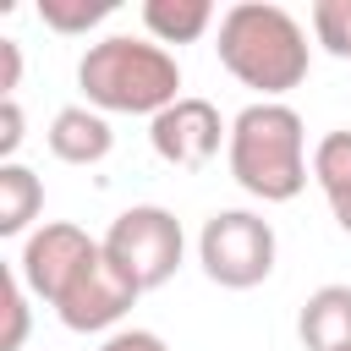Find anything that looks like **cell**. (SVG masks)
Masks as SVG:
<instances>
[{
  "mask_svg": "<svg viewBox=\"0 0 351 351\" xmlns=\"http://www.w3.org/2000/svg\"><path fill=\"white\" fill-rule=\"evenodd\" d=\"M110 11H115V0H38L44 27H55V33H88Z\"/></svg>",
  "mask_w": 351,
  "mask_h": 351,
  "instance_id": "14",
  "label": "cell"
},
{
  "mask_svg": "<svg viewBox=\"0 0 351 351\" xmlns=\"http://www.w3.org/2000/svg\"><path fill=\"white\" fill-rule=\"evenodd\" d=\"M296 335L307 351H346L351 346V285H318L302 302Z\"/></svg>",
  "mask_w": 351,
  "mask_h": 351,
  "instance_id": "10",
  "label": "cell"
},
{
  "mask_svg": "<svg viewBox=\"0 0 351 351\" xmlns=\"http://www.w3.org/2000/svg\"><path fill=\"white\" fill-rule=\"evenodd\" d=\"M214 49H219V66L241 88H258L263 99H280V93L302 88L307 66H313L302 22L285 5H269V0H236L219 16Z\"/></svg>",
  "mask_w": 351,
  "mask_h": 351,
  "instance_id": "1",
  "label": "cell"
},
{
  "mask_svg": "<svg viewBox=\"0 0 351 351\" xmlns=\"http://www.w3.org/2000/svg\"><path fill=\"white\" fill-rule=\"evenodd\" d=\"M49 154L60 159V165H99L110 148H115V132H110V121L93 110V104H66V110H55V121H49Z\"/></svg>",
  "mask_w": 351,
  "mask_h": 351,
  "instance_id": "9",
  "label": "cell"
},
{
  "mask_svg": "<svg viewBox=\"0 0 351 351\" xmlns=\"http://www.w3.org/2000/svg\"><path fill=\"white\" fill-rule=\"evenodd\" d=\"M313 181L324 186L329 203L335 197H351V126L318 137V148H313Z\"/></svg>",
  "mask_w": 351,
  "mask_h": 351,
  "instance_id": "13",
  "label": "cell"
},
{
  "mask_svg": "<svg viewBox=\"0 0 351 351\" xmlns=\"http://www.w3.org/2000/svg\"><path fill=\"white\" fill-rule=\"evenodd\" d=\"M93 258H99V241H93L82 225L49 219V225L27 230V241H22V252H16V274H22L27 296H38V302L55 307V302L66 296V285H71Z\"/></svg>",
  "mask_w": 351,
  "mask_h": 351,
  "instance_id": "6",
  "label": "cell"
},
{
  "mask_svg": "<svg viewBox=\"0 0 351 351\" xmlns=\"http://www.w3.org/2000/svg\"><path fill=\"white\" fill-rule=\"evenodd\" d=\"M0 55H5V77H0V99H16V82H22V49H16V38H0Z\"/></svg>",
  "mask_w": 351,
  "mask_h": 351,
  "instance_id": "19",
  "label": "cell"
},
{
  "mask_svg": "<svg viewBox=\"0 0 351 351\" xmlns=\"http://www.w3.org/2000/svg\"><path fill=\"white\" fill-rule=\"evenodd\" d=\"M27 340V285L16 274V263L5 269V335H0V351H22Z\"/></svg>",
  "mask_w": 351,
  "mask_h": 351,
  "instance_id": "16",
  "label": "cell"
},
{
  "mask_svg": "<svg viewBox=\"0 0 351 351\" xmlns=\"http://www.w3.org/2000/svg\"><path fill=\"white\" fill-rule=\"evenodd\" d=\"M148 143H154V154H159L165 165H176V170H203V165L219 154V143H230V126L219 121V110H214L208 99L181 93L170 110H159V115L148 121Z\"/></svg>",
  "mask_w": 351,
  "mask_h": 351,
  "instance_id": "7",
  "label": "cell"
},
{
  "mask_svg": "<svg viewBox=\"0 0 351 351\" xmlns=\"http://www.w3.org/2000/svg\"><path fill=\"white\" fill-rule=\"evenodd\" d=\"M44 208V181L27 165H0V236H22Z\"/></svg>",
  "mask_w": 351,
  "mask_h": 351,
  "instance_id": "12",
  "label": "cell"
},
{
  "mask_svg": "<svg viewBox=\"0 0 351 351\" xmlns=\"http://www.w3.org/2000/svg\"><path fill=\"white\" fill-rule=\"evenodd\" d=\"M137 285L104 258V247H99V258L66 285V296L55 302V313H60V324L66 329H77V335H99V329H110V324H121L132 307H137Z\"/></svg>",
  "mask_w": 351,
  "mask_h": 351,
  "instance_id": "8",
  "label": "cell"
},
{
  "mask_svg": "<svg viewBox=\"0 0 351 351\" xmlns=\"http://www.w3.org/2000/svg\"><path fill=\"white\" fill-rule=\"evenodd\" d=\"M99 351H170V346H165L154 329H115Z\"/></svg>",
  "mask_w": 351,
  "mask_h": 351,
  "instance_id": "18",
  "label": "cell"
},
{
  "mask_svg": "<svg viewBox=\"0 0 351 351\" xmlns=\"http://www.w3.org/2000/svg\"><path fill=\"white\" fill-rule=\"evenodd\" d=\"M346 351H351V346H346Z\"/></svg>",
  "mask_w": 351,
  "mask_h": 351,
  "instance_id": "21",
  "label": "cell"
},
{
  "mask_svg": "<svg viewBox=\"0 0 351 351\" xmlns=\"http://www.w3.org/2000/svg\"><path fill=\"white\" fill-rule=\"evenodd\" d=\"M274 252H280L274 225H269L263 214H252V208H219V214H208L203 230H197V263H203V274H208L214 285H225V291H252V285H263V280L274 274Z\"/></svg>",
  "mask_w": 351,
  "mask_h": 351,
  "instance_id": "4",
  "label": "cell"
},
{
  "mask_svg": "<svg viewBox=\"0 0 351 351\" xmlns=\"http://www.w3.org/2000/svg\"><path fill=\"white\" fill-rule=\"evenodd\" d=\"M22 104L16 99H0V165H16V148H22Z\"/></svg>",
  "mask_w": 351,
  "mask_h": 351,
  "instance_id": "17",
  "label": "cell"
},
{
  "mask_svg": "<svg viewBox=\"0 0 351 351\" xmlns=\"http://www.w3.org/2000/svg\"><path fill=\"white\" fill-rule=\"evenodd\" d=\"M77 88L82 104H93L99 115H159L181 99V66L165 44L154 38H132V33H110L99 44H88V55L77 60Z\"/></svg>",
  "mask_w": 351,
  "mask_h": 351,
  "instance_id": "2",
  "label": "cell"
},
{
  "mask_svg": "<svg viewBox=\"0 0 351 351\" xmlns=\"http://www.w3.org/2000/svg\"><path fill=\"white\" fill-rule=\"evenodd\" d=\"M313 33L335 60H351V0H318L313 5Z\"/></svg>",
  "mask_w": 351,
  "mask_h": 351,
  "instance_id": "15",
  "label": "cell"
},
{
  "mask_svg": "<svg viewBox=\"0 0 351 351\" xmlns=\"http://www.w3.org/2000/svg\"><path fill=\"white\" fill-rule=\"evenodd\" d=\"M329 208H335V225H340V230H346V236H351V197H335V203H329Z\"/></svg>",
  "mask_w": 351,
  "mask_h": 351,
  "instance_id": "20",
  "label": "cell"
},
{
  "mask_svg": "<svg viewBox=\"0 0 351 351\" xmlns=\"http://www.w3.org/2000/svg\"><path fill=\"white\" fill-rule=\"evenodd\" d=\"M143 27L154 33V44H197L214 27V5L208 0H143Z\"/></svg>",
  "mask_w": 351,
  "mask_h": 351,
  "instance_id": "11",
  "label": "cell"
},
{
  "mask_svg": "<svg viewBox=\"0 0 351 351\" xmlns=\"http://www.w3.org/2000/svg\"><path fill=\"white\" fill-rule=\"evenodd\" d=\"M104 258L137 285V291H159L176 269H181V252H186V236H181V219L159 203H132L126 214L110 219L104 230Z\"/></svg>",
  "mask_w": 351,
  "mask_h": 351,
  "instance_id": "5",
  "label": "cell"
},
{
  "mask_svg": "<svg viewBox=\"0 0 351 351\" xmlns=\"http://www.w3.org/2000/svg\"><path fill=\"white\" fill-rule=\"evenodd\" d=\"M230 176L258 203H291L307 186V132L302 115L280 99H258L230 121L225 143Z\"/></svg>",
  "mask_w": 351,
  "mask_h": 351,
  "instance_id": "3",
  "label": "cell"
}]
</instances>
